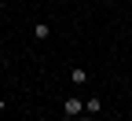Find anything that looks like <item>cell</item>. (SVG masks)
Masks as SVG:
<instances>
[{
    "label": "cell",
    "instance_id": "7a4b0ae2",
    "mask_svg": "<svg viewBox=\"0 0 132 121\" xmlns=\"http://www.w3.org/2000/svg\"><path fill=\"white\" fill-rule=\"evenodd\" d=\"M70 81L73 84H88V70H85V66H73V70H70Z\"/></svg>",
    "mask_w": 132,
    "mask_h": 121
},
{
    "label": "cell",
    "instance_id": "277c9868",
    "mask_svg": "<svg viewBox=\"0 0 132 121\" xmlns=\"http://www.w3.org/2000/svg\"><path fill=\"white\" fill-rule=\"evenodd\" d=\"M99 110H103V99H99V95H92V99L85 103V114H99Z\"/></svg>",
    "mask_w": 132,
    "mask_h": 121
},
{
    "label": "cell",
    "instance_id": "3957f363",
    "mask_svg": "<svg viewBox=\"0 0 132 121\" xmlns=\"http://www.w3.org/2000/svg\"><path fill=\"white\" fill-rule=\"evenodd\" d=\"M48 33H52L48 22H37V26H33V37H37V41H48Z\"/></svg>",
    "mask_w": 132,
    "mask_h": 121
},
{
    "label": "cell",
    "instance_id": "5b68a950",
    "mask_svg": "<svg viewBox=\"0 0 132 121\" xmlns=\"http://www.w3.org/2000/svg\"><path fill=\"white\" fill-rule=\"evenodd\" d=\"M4 110H7V99H4V95H0V114H4Z\"/></svg>",
    "mask_w": 132,
    "mask_h": 121
},
{
    "label": "cell",
    "instance_id": "6da1fadb",
    "mask_svg": "<svg viewBox=\"0 0 132 121\" xmlns=\"http://www.w3.org/2000/svg\"><path fill=\"white\" fill-rule=\"evenodd\" d=\"M81 110H85V107H81V95H66L62 99V114L66 117H81Z\"/></svg>",
    "mask_w": 132,
    "mask_h": 121
},
{
    "label": "cell",
    "instance_id": "ba28073f",
    "mask_svg": "<svg viewBox=\"0 0 132 121\" xmlns=\"http://www.w3.org/2000/svg\"><path fill=\"white\" fill-rule=\"evenodd\" d=\"M62 121H73V117H62Z\"/></svg>",
    "mask_w": 132,
    "mask_h": 121
},
{
    "label": "cell",
    "instance_id": "52a82bcc",
    "mask_svg": "<svg viewBox=\"0 0 132 121\" xmlns=\"http://www.w3.org/2000/svg\"><path fill=\"white\" fill-rule=\"evenodd\" d=\"M0 11H4V0H0Z\"/></svg>",
    "mask_w": 132,
    "mask_h": 121
},
{
    "label": "cell",
    "instance_id": "8992f818",
    "mask_svg": "<svg viewBox=\"0 0 132 121\" xmlns=\"http://www.w3.org/2000/svg\"><path fill=\"white\" fill-rule=\"evenodd\" d=\"M73 121H92V117H73Z\"/></svg>",
    "mask_w": 132,
    "mask_h": 121
}]
</instances>
